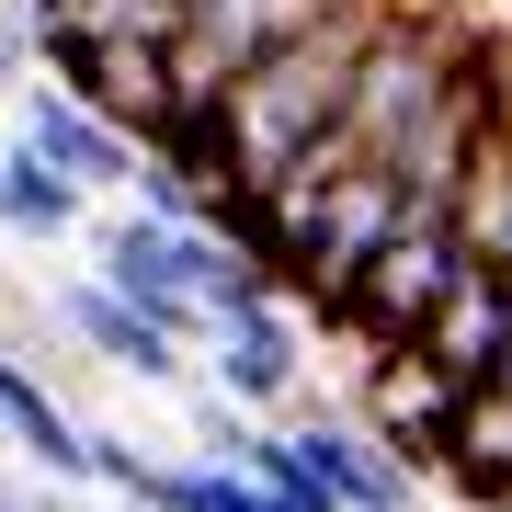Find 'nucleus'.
Instances as JSON below:
<instances>
[{"mask_svg": "<svg viewBox=\"0 0 512 512\" xmlns=\"http://www.w3.org/2000/svg\"><path fill=\"white\" fill-rule=\"evenodd\" d=\"M387 12H399V0H330L308 35H285L251 80H228V160H239V194H262L308 137L342 126V92H353V69H365V46H376Z\"/></svg>", "mask_w": 512, "mask_h": 512, "instance_id": "obj_1", "label": "nucleus"}, {"mask_svg": "<svg viewBox=\"0 0 512 512\" xmlns=\"http://www.w3.org/2000/svg\"><path fill=\"white\" fill-rule=\"evenodd\" d=\"M456 262H467V239H456V228H387V251L353 274V296L330 308V330H353L365 353H410V330L444 308Z\"/></svg>", "mask_w": 512, "mask_h": 512, "instance_id": "obj_2", "label": "nucleus"}, {"mask_svg": "<svg viewBox=\"0 0 512 512\" xmlns=\"http://www.w3.org/2000/svg\"><path fill=\"white\" fill-rule=\"evenodd\" d=\"M330 12V0H183V23H171L160 46V80H251L262 57H274L285 35H308V23Z\"/></svg>", "mask_w": 512, "mask_h": 512, "instance_id": "obj_3", "label": "nucleus"}, {"mask_svg": "<svg viewBox=\"0 0 512 512\" xmlns=\"http://www.w3.org/2000/svg\"><path fill=\"white\" fill-rule=\"evenodd\" d=\"M410 353H421L444 387H456V399L501 387V365H512V274H490V262H456V285H444V308L410 330Z\"/></svg>", "mask_w": 512, "mask_h": 512, "instance_id": "obj_4", "label": "nucleus"}, {"mask_svg": "<svg viewBox=\"0 0 512 512\" xmlns=\"http://www.w3.org/2000/svg\"><path fill=\"white\" fill-rule=\"evenodd\" d=\"M205 365H217V410H285V399H308V330H296V308H228V319H205Z\"/></svg>", "mask_w": 512, "mask_h": 512, "instance_id": "obj_5", "label": "nucleus"}, {"mask_svg": "<svg viewBox=\"0 0 512 512\" xmlns=\"http://www.w3.org/2000/svg\"><path fill=\"white\" fill-rule=\"evenodd\" d=\"M285 456L308 467V490H319L330 512H421V478L387 456L353 410H308V421L285 433Z\"/></svg>", "mask_w": 512, "mask_h": 512, "instance_id": "obj_6", "label": "nucleus"}, {"mask_svg": "<svg viewBox=\"0 0 512 512\" xmlns=\"http://www.w3.org/2000/svg\"><path fill=\"white\" fill-rule=\"evenodd\" d=\"M23 160H35V171H57V183H69L80 205H92V194H126L137 183V148L126 137H114L103 126V114H80L69 92H46V80H23Z\"/></svg>", "mask_w": 512, "mask_h": 512, "instance_id": "obj_7", "label": "nucleus"}, {"mask_svg": "<svg viewBox=\"0 0 512 512\" xmlns=\"http://www.w3.org/2000/svg\"><path fill=\"white\" fill-rule=\"evenodd\" d=\"M444 421H456V387L421 365V353H365V433H376L410 478H433Z\"/></svg>", "mask_w": 512, "mask_h": 512, "instance_id": "obj_8", "label": "nucleus"}, {"mask_svg": "<svg viewBox=\"0 0 512 512\" xmlns=\"http://www.w3.org/2000/svg\"><path fill=\"white\" fill-rule=\"evenodd\" d=\"M57 319H69V342L92 353V365L137 376V387H183V342H171V330H148L137 308H114L92 274H80V285H57Z\"/></svg>", "mask_w": 512, "mask_h": 512, "instance_id": "obj_9", "label": "nucleus"}, {"mask_svg": "<svg viewBox=\"0 0 512 512\" xmlns=\"http://www.w3.org/2000/svg\"><path fill=\"white\" fill-rule=\"evenodd\" d=\"M433 478L456 490L467 512H501L512 501V399H456V421H444V444H433Z\"/></svg>", "mask_w": 512, "mask_h": 512, "instance_id": "obj_10", "label": "nucleus"}, {"mask_svg": "<svg viewBox=\"0 0 512 512\" xmlns=\"http://www.w3.org/2000/svg\"><path fill=\"white\" fill-rule=\"evenodd\" d=\"M0 433L35 456V478H80V456H92V433L69 421V399H57V387L23 365L12 342H0Z\"/></svg>", "mask_w": 512, "mask_h": 512, "instance_id": "obj_11", "label": "nucleus"}, {"mask_svg": "<svg viewBox=\"0 0 512 512\" xmlns=\"http://www.w3.org/2000/svg\"><path fill=\"white\" fill-rule=\"evenodd\" d=\"M80 217H92V205L57 183V171H35L23 148H0V228H12V239H35V251H46V239H69Z\"/></svg>", "mask_w": 512, "mask_h": 512, "instance_id": "obj_12", "label": "nucleus"}, {"mask_svg": "<svg viewBox=\"0 0 512 512\" xmlns=\"http://www.w3.org/2000/svg\"><path fill=\"white\" fill-rule=\"evenodd\" d=\"M0 80H23V35H12V12H0Z\"/></svg>", "mask_w": 512, "mask_h": 512, "instance_id": "obj_13", "label": "nucleus"}, {"mask_svg": "<svg viewBox=\"0 0 512 512\" xmlns=\"http://www.w3.org/2000/svg\"><path fill=\"white\" fill-rule=\"evenodd\" d=\"M0 512H23V501H12V490H0Z\"/></svg>", "mask_w": 512, "mask_h": 512, "instance_id": "obj_14", "label": "nucleus"}]
</instances>
